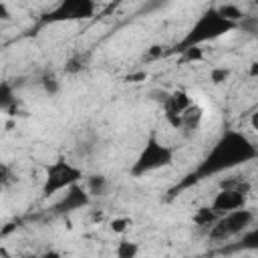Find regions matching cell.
Masks as SVG:
<instances>
[{
  "label": "cell",
  "mask_w": 258,
  "mask_h": 258,
  "mask_svg": "<svg viewBox=\"0 0 258 258\" xmlns=\"http://www.w3.org/2000/svg\"><path fill=\"white\" fill-rule=\"evenodd\" d=\"M131 224H133L131 218H127V216H117V218H113V220L109 222V228H111L113 234H125V232L131 228Z\"/></svg>",
  "instance_id": "ac0fdd59"
},
{
  "label": "cell",
  "mask_w": 258,
  "mask_h": 258,
  "mask_svg": "<svg viewBox=\"0 0 258 258\" xmlns=\"http://www.w3.org/2000/svg\"><path fill=\"white\" fill-rule=\"evenodd\" d=\"M42 89H44V93L48 95V97H54V95H58V91H60V81H58V77L56 75H52V73H48V75H44L42 77Z\"/></svg>",
  "instance_id": "9a60e30c"
},
{
  "label": "cell",
  "mask_w": 258,
  "mask_h": 258,
  "mask_svg": "<svg viewBox=\"0 0 258 258\" xmlns=\"http://www.w3.org/2000/svg\"><path fill=\"white\" fill-rule=\"evenodd\" d=\"M238 26L234 22L226 20L224 16H220V12L216 8H208L206 12H202L196 18L191 28L179 40V50L187 48V46H202L206 42H214V40L222 38L224 34H228V32H232Z\"/></svg>",
  "instance_id": "7a4b0ae2"
},
{
  "label": "cell",
  "mask_w": 258,
  "mask_h": 258,
  "mask_svg": "<svg viewBox=\"0 0 258 258\" xmlns=\"http://www.w3.org/2000/svg\"><path fill=\"white\" fill-rule=\"evenodd\" d=\"M181 52H183V58L185 60H200L202 56H204V50H202V46H187V48H181Z\"/></svg>",
  "instance_id": "44dd1931"
},
{
  "label": "cell",
  "mask_w": 258,
  "mask_h": 258,
  "mask_svg": "<svg viewBox=\"0 0 258 258\" xmlns=\"http://www.w3.org/2000/svg\"><path fill=\"white\" fill-rule=\"evenodd\" d=\"M145 79H147V73H145V71L131 73V75H127V77H125V81H127V83H141V81H145Z\"/></svg>",
  "instance_id": "7402d4cb"
},
{
  "label": "cell",
  "mask_w": 258,
  "mask_h": 258,
  "mask_svg": "<svg viewBox=\"0 0 258 258\" xmlns=\"http://www.w3.org/2000/svg\"><path fill=\"white\" fill-rule=\"evenodd\" d=\"M97 0H58V4L44 14V22H73V20H87L95 16Z\"/></svg>",
  "instance_id": "8992f818"
},
{
  "label": "cell",
  "mask_w": 258,
  "mask_h": 258,
  "mask_svg": "<svg viewBox=\"0 0 258 258\" xmlns=\"http://www.w3.org/2000/svg\"><path fill=\"white\" fill-rule=\"evenodd\" d=\"M202 117H204V109H202L198 103H191V105L181 113V127H185V129H198Z\"/></svg>",
  "instance_id": "8fae6325"
},
{
  "label": "cell",
  "mask_w": 258,
  "mask_h": 258,
  "mask_svg": "<svg viewBox=\"0 0 258 258\" xmlns=\"http://www.w3.org/2000/svg\"><path fill=\"white\" fill-rule=\"evenodd\" d=\"M161 54V46H151V50L147 52V58H155Z\"/></svg>",
  "instance_id": "cb8c5ba5"
},
{
  "label": "cell",
  "mask_w": 258,
  "mask_h": 258,
  "mask_svg": "<svg viewBox=\"0 0 258 258\" xmlns=\"http://www.w3.org/2000/svg\"><path fill=\"white\" fill-rule=\"evenodd\" d=\"M83 185H85V189L89 191V196L93 198V196H103V194L107 191V185H109V181H107V177H105V175L97 173V175H91V177H87Z\"/></svg>",
  "instance_id": "4fadbf2b"
},
{
  "label": "cell",
  "mask_w": 258,
  "mask_h": 258,
  "mask_svg": "<svg viewBox=\"0 0 258 258\" xmlns=\"http://www.w3.org/2000/svg\"><path fill=\"white\" fill-rule=\"evenodd\" d=\"M191 103H194V99H191L185 91H181V89L167 93V99H165L163 105H161V107H163L165 121H167L173 129H181V113H183Z\"/></svg>",
  "instance_id": "52a82bcc"
},
{
  "label": "cell",
  "mask_w": 258,
  "mask_h": 258,
  "mask_svg": "<svg viewBox=\"0 0 258 258\" xmlns=\"http://www.w3.org/2000/svg\"><path fill=\"white\" fill-rule=\"evenodd\" d=\"M216 10L220 12V16H224L226 20H230V22H234L236 26L242 22V18L246 16L244 14V10L238 6V4H234V2H226V4H220V6H216Z\"/></svg>",
  "instance_id": "7c38bea8"
},
{
  "label": "cell",
  "mask_w": 258,
  "mask_h": 258,
  "mask_svg": "<svg viewBox=\"0 0 258 258\" xmlns=\"http://www.w3.org/2000/svg\"><path fill=\"white\" fill-rule=\"evenodd\" d=\"M14 105V89L10 83H0V109H8Z\"/></svg>",
  "instance_id": "e0dca14e"
},
{
  "label": "cell",
  "mask_w": 258,
  "mask_h": 258,
  "mask_svg": "<svg viewBox=\"0 0 258 258\" xmlns=\"http://www.w3.org/2000/svg\"><path fill=\"white\" fill-rule=\"evenodd\" d=\"M256 222V212L242 206L236 210H230L226 214H220V218L208 228V238L214 242H226L230 238L240 236L248 228H252Z\"/></svg>",
  "instance_id": "277c9868"
},
{
  "label": "cell",
  "mask_w": 258,
  "mask_h": 258,
  "mask_svg": "<svg viewBox=\"0 0 258 258\" xmlns=\"http://www.w3.org/2000/svg\"><path fill=\"white\" fill-rule=\"evenodd\" d=\"M79 181H83V169L77 163H73V161H69L64 157H58V159H54L52 163L46 165L44 183H42V196L44 198L56 196L62 189H67L69 185L79 183Z\"/></svg>",
  "instance_id": "5b68a950"
},
{
  "label": "cell",
  "mask_w": 258,
  "mask_h": 258,
  "mask_svg": "<svg viewBox=\"0 0 258 258\" xmlns=\"http://www.w3.org/2000/svg\"><path fill=\"white\" fill-rule=\"evenodd\" d=\"M85 67H87V56L85 54H75L64 62V73L67 75H77V73L85 71Z\"/></svg>",
  "instance_id": "5bb4252c"
},
{
  "label": "cell",
  "mask_w": 258,
  "mask_h": 258,
  "mask_svg": "<svg viewBox=\"0 0 258 258\" xmlns=\"http://www.w3.org/2000/svg\"><path fill=\"white\" fill-rule=\"evenodd\" d=\"M256 155H258V149L254 141L248 139L246 133L236 129L224 131L220 139L214 143V147L208 151V155L200 161L196 171L189 175L191 179H187L183 185H189L191 181H198L210 175H218L222 171H230L246 161H254Z\"/></svg>",
  "instance_id": "6da1fadb"
},
{
  "label": "cell",
  "mask_w": 258,
  "mask_h": 258,
  "mask_svg": "<svg viewBox=\"0 0 258 258\" xmlns=\"http://www.w3.org/2000/svg\"><path fill=\"white\" fill-rule=\"evenodd\" d=\"M218 218H220V214H218L212 206H204V208H198V210L194 212L191 222H194L198 228H206V230H208Z\"/></svg>",
  "instance_id": "30bf717a"
},
{
  "label": "cell",
  "mask_w": 258,
  "mask_h": 258,
  "mask_svg": "<svg viewBox=\"0 0 258 258\" xmlns=\"http://www.w3.org/2000/svg\"><path fill=\"white\" fill-rule=\"evenodd\" d=\"M137 252H139L137 242H127V240L119 242V244H117V248H115V254H117L119 258H133Z\"/></svg>",
  "instance_id": "2e32d148"
},
{
  "label": "cell",
  "mask_w": 258,
  "mask_h": 258,
  "mask_svg": "<svg viewBox=\"0 0 258 258\" xmlns=\"http://www.w3.org/2000/svg\"><path fill=\"white\" fill-rule=\"evenodd\" d=\"M250 125H252L254 131L258 129V113H252V117H250Z\"/></svg>",
  "instance_id": "484cf974"
},
{
  "label": "cell",
  "mask_w": 258,
  "mask_h": 258,
  "mask_svg": "<svg viewBox=\"0 0 258 258\" xmlns=\"http://www.w3.org/2000/svg\"><path fill=\"white\" fill-rule=\"evenodd\" d=\"M14 230H16V226H14V224H6V228H4L2 232H0V238L8 236V234H10V232H14Z\"/></svg>",
  "instance_id": "d4e9b609"
},
{
  "label": "cell",
  "mask_w": 258,
  "mask_h": 258,
  "mask_svg": "<svg viewBox=\"0 0 258 258\" xmlns=\"http://www.w3.org/2000/svg\"><path fill=\"white\" fill-rule=\"evenodd\" d=\"M123 2H127V0H115V4H123Z\"/></svg>",
  "instance_id": "4316f807"
},
{
  "label": "cell",
  "mask_w": 258,
  "mask_h": 258,
  "mask_svg": "<svg viewBox=\"0 0 258 258\" xmlns=\"http://www.w3.org/2000/svg\"><path fill=\"white\" fill-rule=\"evenodd\" d=\"M16 181V175H14V169L8 165V163H2L0 161V187H8Z\"/></svg>",
  "instance_id": "d6986e66"
},
{
  "label": "cell",
  "mask_w": 258,
  "mask_h": 258,
  "mask_svg": "<svg viewBox=\"0 0 258 258\" xmlns=\"http://www.w3.org/2000/svg\"><path fill=\"white\" fill-rule=\"evenodd\" d=\"M230 69H226V67H214L212 71H210V81L214 83V85H222V83H226L228 79H230Z\"/></svg>",
  "instance_id": "ffe728a7"
},
{
  "label": "cell",
  "mask_w": 258,
  "mask_h": 258,
  "mask_svg": "<svg viewBox=\"0 0 258 258\" xmlns=\"http://www.w3.org/2000/svg\"><path fill=\"white\" fill-rule=\"evenodd\" d=\"M12 18V12H10V8L4 4V2H0V20H10Z\"/></svg>",
  "instance_id": "603a6c76"
},
{
  "label": "cell",
  "mask_w": 258,
  "mask_h": 258,
  "mask_svg": "<svg viewBox=\"0 0 258 258\" xmlns=\"http://www.w3.org/2000/svg\"><path fill=\"white\" fill-rule=\"evenodd\" d=\"M173 157H175V153L169 145L159 141L157 135H149L145 145L141 147L137 159L131 165V175L141 177V175L153 173L157 169H165L173 163Z\"/></svg>",
  "instance_id": "3957f363"
},
{
  "label": "cell",
  "mask_w": 258,
  "mask_h": 258,
  "mask_svg": "<svg viewBox=\"0 0 258 258\" xmlns=\"http://www.w3.org/2000/svg\"><path fill=\"white\" fill-rule=\"evenodd\" d=\"M246 200H248V196L242 194V191H238V189H220L218 187V194L214 196V200H212L210 206L218 214H226L230 210H236V208L246 206Z\"/></svg>",
  "instance_id": "9c48e42d"
},
{
  "label": "cell",
  "mask_w": 258,
  "mask_h": 258,
  "mask_svg": "<svg viewBox=\"0 0 258 258\" xmlns=\"http://www.w3.org/2000/svg\"><path fill=\"white\" fill-rule=\"evenodd\" d=\"M89 204H91V196L85 189V185L79 181V183H73V185H69L67 189L60 191V200L54 204V210L60 212V214H69V212L83 210Z\"/></svg>",
  "instance_id": "ba28073f"
}]
</instances>
